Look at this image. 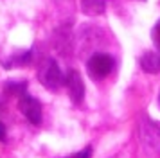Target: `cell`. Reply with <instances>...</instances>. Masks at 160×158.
Here are the masks:
<instances>
[{"label":"cell","mask_w":160,"mask_h":158,"mask_svg":"<svg viewBox=\"0 0 160 158\" xmlns=\"http://www.w3.org/2000/svg\"><path fill=\"white\" fill-rule=\"evenodd\" d=\"M138 136L146 153H149L153 156L160 153V126L149 117H142V121L138 124Z\"/></svg>","instance_id":"obj_1"},{"label":"cell","mask_w":160,"mask_h":158,"mask_svg":"<svg viewBox=\"0 0 160 158\" xmlns=\"http://www.w3.org/2000/svg\"><path fill=\"white\" fill-rule=\"evenodd\" d=\"M38 79L49 92H58L59 88L65 85V76L59 68V65L56 63V59H52V57L45 59L43 65L40 67Z\"/></svg>","instance_id":"obj_2"},{"label":"cell","mask_w":160,"mask_h":158,"mask_svg":"<svg viewBox=\"0 0 160 158\" xmlns=\"http://www.w3.org/2000/svg\"><path fill=\"white\" fill-rule=\"evenodd\" d=\"M113 67H115V59L106 52H94L87 61V72L90 79H94V81H101V79L108 77Z\"/></svg>","instance_id":"obj_3"},{"label":"cell","mask_w":160,"mask_h":158,"mask_svg":"<svg viewBox=\"0 0 160 158\" xmlns=\"http://www.w3.org/2000/svg\"><path fill=\"white\" fill-rule=\"evenodd\" d=\"M65 86L67 92H68V97L76 106H79L83 99H85V83H83V77L78 70H67L65 74Z\"/></svg>","instance_id":"obj_4"},{"label":"cell","mask_w":160,"mask_h":158,"mask_svg":"<svg viewBox=\"0 0 160 158\" xmlns=\"http://www.w3.org/2000/svg\"><path fill=\"white\" fill-rule=\"evenodd\" d=\"M18 108L31 124H40L42 122V104L36 97L23 93L22 97H18Z\"/></svg>","instance_id":"obj_5"},{"label":"cell","mask_w":160,"mask_h":158,"mask_svg":"<svg viewBox=\"0 0 160 158\" xmlns=\"http://www.w3.org/2000/svg\"><path fill=\"white\" fill-rule=\"evenodd\" d=\"M140 67L148 74H158L160 72V54L158 52H153V50L144 52L142 57H140Z\"/></svg>","instance_id":"obj_6"},{"label":"cell","mask_w":160,"mask_h":158,"mask_svg":"<svg viewBox=\"0 0 160 158\" xmlns=\"http://www.w3.org/2000/svg\"><path fill=\"white\" fill-rule=\"evenodd\" d=\"M106 9V0H81V11L88 16L102 14Z\"/></svg>","instance_id":"obj_7"},{"label":"cell","mask_w":160,"mask_h":158,"mask_svg":"<svg viewBox=\"0 0 160 158\" xmlns=\"http://www.w3.org/2000/svg\"><path fill=\"white\" fill-rule=\"evenodd\" d=\"M32 56H34L32 49L22 50V52H18V54L9 56V61H6L4 67H6V68H9V67H25V65H29L31 61H32Z\"/></svg>","instance_id":"obj_8"},{"label":"cell","mask_w":160,"mask_h":158,"mask_svg":"<svg viewBox=\"0 0 160 158\" xmlns=\"http://www.w3.org/2000/svg\"><path fill=\"white\" fill-rule=\"evenodd\" d=\"M6 92L16 97H22L23 93H27V83L25 81H6L4 83Z\"/></svg>","instance_id":"obj_9"},{"label":"cell","mask_w":160,"mask_h":158,"mask_svg":"<svg viewBox=\"0 0 160 158\" xmlns=\"http://www.w3.org/2000/svg\"><path fill=\"white\" fill-rule=\"evenodd\" d=\"M151 38H153V43H155V47H157V50L160 52V20L157 22V23H155V27H153Z\"/></svg>","instance_id":"obj_10"},{"label":"cell","mask_w":160,"mask_h":158,"mask_svg":"<svg viewBox=\"0 0 160 158\" xmlns=\"http://www.w3.org/2000/svg\"><path fill=\"white\" fill-rule=\"evenodd\" d=\"M65 158H92V147L88 146L85 149H81L79 153H74V155H68Z\"/></svg>","instance_id":"obj_11"},{"label":"cell","mask_w":160,"mask_h":158,"mask_svg":"<svg viewBox=\"0 0 160 158\" xmlns=\"http://www.w3.org/2000/svg\"><path fill=\"white\" fill-rule=\"evenodd\" d=\"M6 136H8V133H6V126H4V122L0 121V140H6Z\"/></svg>","instance_id":"obj_12"},{"label":"cell","mask_w":160,"mask_h":158,"mask_svg":"<svg viewBox=\"0 0 160 158\" xmlns=\"http://www.w3.org/2000/svg\"><path fill=\"white\" fill-rule=\"evenodd\" d=\"M158 106H160V93H158Z\"/></svg>","instance_id":"obj_13"}]
</instances>
